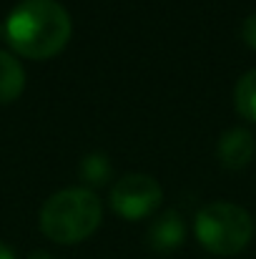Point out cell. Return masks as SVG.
I'll use <instances>...</instances> for the list:
<instances>
[{
	"instance_id": "7",
	"label": "cell",
	"mask_w": 256,
	"mask_h": 259,
	"mask_svg": "<svg viewBox=\"0 0 256 259\" xmlns=\"http://www.w3.org/2000/svg\"><path fill=\"white\" fill-rule=\"evenodd\" d=\"M25 88V71L20 66V61L8 53L0 51V106L13 103Z\"/></svg>"
},
{
	"instance_id": "13",
	"label": "cell",
	"mask_w": 256,
	"mask_h": 259,
	"mask_svg": "<svg viewBox=\"0 0 256 259\" xmlns=\"http://www.w3.org/2000/svg\"><path fill=\"white\" fill-rule=\"evenodd\" d=\"M3 38H5V25L0 23V40H3Z\"/></svg>"
},
{
	"instance_id": "6",
	"label": "cell",
	"mask_w": 256,
	"mask_h": 259,
	"mask_svg": "<svg viewBox=\"0 0 256 259\" xmlns=\"http://www.w3.org/2000/svg\"><path fill=\"white\" fill-rule=\"evenodd\" d=\"M148 244L156 252H176L186 242V222L176 209L161 211L148 227Z\"/></svg>"
},
{
	"instance_id": "9",
	"label": "cell",
	"mask_w": 256,
	"mask_h": 259,
	"mask_svg": "<svg viewBox=\"0 0 256 259\" xmlns=\"http://www.w3.org/2000/svg\"><path fill=\"white\" fill-rule=\"evenodd\" d=\"M81 176H83L85 184L90 186H100L111 179V161L103 156V154H88L83 161H81Z\"/></svg>"
},
{
	"instance_id": "3",
	"label": "cell",
	"mask_w": 256,
	"mask_h": 259,
	"mask_svg": "<svg viewBox=\"0 0 256 259\" xmlns=\"http://www.w3.org/2000/svg\"><path fill=\"white\" fill-rule=\"evenodd\" d=\"M193 232L198 244L216 257H234L244 252L254 237L251 214L231 201H211L198 209Z\"/></svg>"
},
{
	"instance_id": "4",
	"label": "cell",
	"mask_w": 256,
	"mask_h": 259,
	"mask_svg": "<svg viewBox=\"0 0 256 259\" xmlns=\"http://www.w3.org/2000/svg\"><path fill=\"white\" fill-rule=\"evenodd\" d=\"M161 201H164L161 184L148 174H126L108 191L111 209L128 222L151 217L161 206Z\"/></svg>"
},
{
	"instance_id": "10",
	"label": "cell",
	"mask_w": 256,
	"mask_h": 259,
	"mask_svg": "<svg viewBox=\"0 0 256 259\" xmlns=\"http://www.w3.org/2000/svg\"><path fill=\"white\" fill-rule=\"evenodd\" d=\"M241 38H244V43H246L249 48L256 51V13H251V15L244 20V25H241Z\"/></svg>"
},
{
	"instance_id": "8",
	"label": "cell",
	"mask_w": 256,
	"mask_h": 259,
	"mask_svg": "<svg viewBox=\"0 0 256 259\" xmlns=\"http://www.w3.org/2000/svg\"><path fill=\"white\" fill-rule=\"evenodd\" d=\"M234 108L244 121L256 123V68L239 78L234 88Z\"/></svg>"
},
{
	"instance_id": "12",
	"label": "cell",
	"mask_w": 256,
	"mask_h": 259,
	"mask_svg": "<svg viewBox=\"0 0 256 259\" xmlns=\"http://www.w3.org/2000/svg\"><path fill=\"white\" fill-rule=\"evenodd\" d=\"M28 259H56V257H53V254H48V252H40V249H38V252H30Z\"/></svg>"
},
{
	"instance_id": "2",
	"label": "cell",
	"mask_w": 256,
	"mask_h": 259,
	"mask_svg": "<svg viewBox=\"0 0 256 259\" xmlns=\"http://www.w3.org/2000/svg\"><path fill=\"white\" fill-rule=\"evenodd\" d=\"M103 206L95 191L68 186L45 199L40 209V232L56 244H78L85 242L100 227Z\"/></svg>"
},
{
	"instance_id": "1",
	"label": "cell",
	"mask_w": 256,
	"mask_h": 259,
	"mask_svg": "<svg viewBox=\"0 0 256 259\" xmlns=\"http://www.w3.org/2000/svg\"><path fill=\"white\" fill-rule=\"evenodd\" d=\"M73 35L68 10L58 0H23L5 20L8 46L30 61L58 56Z\"/></svg>"
},
{
	"instance_id": "5",
	"label": "cell",
	"mask_w": 256,
	"mask_h": 259,
	"mask_svg": "<svg viewBox=\"0 0 256 259\" xmlns=\"http://www.w3.org/2000/svg\"><path fill=\"white\" fill-rule=\"evenodd\" d=\"M216 156L224 169H246L256 156V139L249 128H229L216 146Z\"/></svg>"
},
{
	"instance_id": "11",
	"label": "cell",
	"mask_w": 256,
	"mask_h": 259,
	"mask_svg": "<svg viewBox=\"0 0 256 259\" xmlns=\"http://www.w3.org/2000/svg\"><path fill=\"white\" fill-rule=\"evenodd\" d=\"M0 259H15V254H13V249L5 244V242H0Z\"/></svg>"
}]
</instances>
